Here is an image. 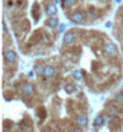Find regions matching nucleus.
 Here are the masks:
<instances>
[{
  "instance_id": "obj_1",
  "label": "nucleus",
  "mask_w": 123,
  "mask_h": 132,
  "mask_svg": "<svg viewBox=\"0 0 123 132\" xmlns=\"http://www.w3.org/2000/svg\"><path fill=\"white\" fill-rule=\"evenodd\" d=\"M42 77L32 96L3 93V132H87L86 95H69L59 82Z\"/></svg>"
},
{
  "instance_id": "obj_2",
  "label": "nucleus",
  "mask_w": 123,
  "mask_h": 132,
  "mask_svg": "<svg viewBox=\"0 0 123 132\" xmlns=\"http://www.w3.org/2000/svg\"><path fill=\"white\" fill-rule=\"evenodd\" d=\"M94 132H123V89L107 100L93 121Z\"/></svg>"
},
{
  "instance_id": "obj_3",
  "label": "nucleus",
  "mask_w": 123,
  "mask_h": 132,
  "mask_svg": "<svg viewBox=\"0 0 123 132\" xmlns=\"http://www.w3.org/2000/svg\"><path fill=\"white\" fill-rule=\"evenodd\" d=\"M61 6L66 18L75 13H84L87 24H96L104 18L112 10V0H61Z\"/></svg>"
},
{
  "instance_id": "obj_4",
  "label": "nucleus",
  "mask_w": 123,
  "mask_h": 132,
  "mask_svg": "<svg viewBox=\"0 0 123 132\" xmlns=\"http://www.w3.org/2000/svg\"><path fill=\"white\" fill-rule=\"evenodd\" d=\"M114 35L116 40L120 43L122 53H123V6L119 7L115 15V24H114Z\"/></svg>"
},
{
  "instance_id": "obj_5",
  "label": "nucleus",
  "mask_w": 123,
  "mask_h": 132,
  "mask_svg": "<svg viewBox=\"0 0 123 132\" xmlns=\"http://www.w3.org/2000/svg\"><path fill=\"white\" fill-rule=\"evenodd\" d=\"M3 60L8 64H17L18 63V56L13 49H3Z\"/></svg>"
}]
</instances>
